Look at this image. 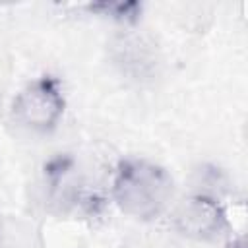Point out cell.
I'll return each mask as SVG.
<instances>
[{
  "label": "cell",
  "instance_id": "obj_1",
  "mask_svg": "<svg viewBox=\"0 0 248 248\" xmlns=\"http://www.w3.org/2000/svg\"><path fill=\"white\" fill-rule=\"evenodd\" d=\"M116 207L138 221H155L167 213L174 198L172 174L159 163L143 157L120 159L110 182Z\"/></svg>",
  "mask_w": 248,
  "mask_h": 248
},
{
  "label": "cell",
  "instance_id": "obj_4",
  "mask_svg": "<svg viewBox=\"0 0 248 248\" xmlns=\"http://www.w3.org/2000/svg\"><path fill=\"white\" fill-rule=\"evenodd\" d=\"M114 60L126 72H136V76H147V72L155 66V54L151 45H147L141 37L124 35L114 45Z\"/></svg>",
  "mask_w": 248,
  "mask_h": 248
},
{
  "label": "cell",
  "instance_id": "obj_3",
  "mask_svg": "<svg viewBox=\"0 0 248 248\" xmlns=\"http://www.w3.org/2000/svg\"><path fill=\"white\" fill-rule=\"evenodd\" d=\"M172 227L186 238L215 240L229 229V217L219 200L209 194H194L176 203Z\"/></svg>",
  "mask_w": 248,
  "mask_h": 248
},
{
  "label": "cell",
  "instance_id": "obj_5",
  "mask_svg": "<svg viewBox=\"0 0 248 248\" xmlns=\"http://www.w3.org/2000/svg\"><path fill=\"white\" fill-rule=\"evenodd\" d=\"M87 12L95 14L99 17L110 19L114 23H122V25H136L141 19L143 14V4L141 2H93L87 4Z\"/></svg>",
  "mask_w": 248,
  "mask_h": 248
},
{
  "label": "cell",
  "instance_id": "obj_2",
  "mask_svg": "<svg viewBox=\"0 0 248 248\" xmlns=\"http://www.w3.org/2000/svg\"><path fill=\"white\" fill-rule=\"evenodd\" d=\"M14 118L33 134H50L66 112V95L56 76L45 74L19 89L12 103Z\"/></svg>",
  "mask_w": 248,
  "mask_h": 248
}]
</instances>
